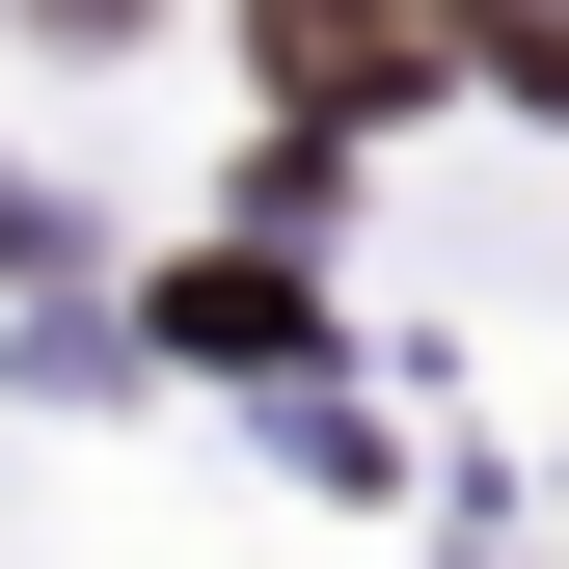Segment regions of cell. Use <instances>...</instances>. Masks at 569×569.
<instances>
[{"label": "cell", "instance_id": "1", "mask_svg": "<svg viewBox=\"0 0 569 569\" xmlns=\"http://www.w3.org/2000/svg\"><path fill=\"white\" fill-rule=\"evenodd\" d=\"M244 54H271V109H299V136H380V109L461 82V0H244Z\"/></svg>", "mask_w": 569, "mask_h": 569}, {"label": "cell", "instance_id": "2", "mask_svg": "<svg viewBox=\"0 0 569 569\" xmlns=\"http://www.w3.org/2000/svg\"><path fill=\"white\" fill-rule=\"evenodd\" d=\"M163 352H299V271L218 244V271H163Z\"/></svg>", "mask_w": 569, "mask_h": 569}, {"label": "cell", "instance_id": "3", "mask_svg": "<svg viewBox=\"0 0 569 569\" xmlns=\"http://www.w3.org/2000/svg\"><path fill=\"white\" fill-rule=\"evenodd\" d=\"M461 82H516V109H569V0H461Z\"/></svg>", "mask_w": 569, "mask_h": 569}, {"label": "cell", "instance_id": "4", "mask_svg": "<svg viewBox=\"0 0 569 569\" xmlns=\"http://www.w3.org/2000/svg\"><path fill=\"white\" fill-rule=\"evenodd\" d=\"M28 28H136V0H28Z\"/></svg>", "mask_w": 569, "mask_h": 569}]
</instances>
